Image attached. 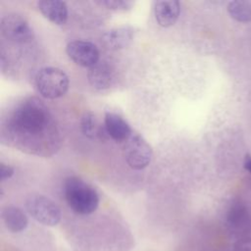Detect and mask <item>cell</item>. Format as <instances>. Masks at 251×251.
<instances>
[{"instance_id":"6da1fadb","label":"cell","mask_w":251,"mask_h":251,"mask_svg":"<svg viewBox=\"0 0 251 251\" xmlns=\"http://www.w3.org/2000/svg\"><path fill=\"white\" fill-rule=\"evenodd\" d=\"M51 115L46 105L36 97L21 102L13 111L9 127L21 140H31L42 135L51 126Z\"/></svg>"},{"instance_id":"7a4b0ae2","label":"cell","mask_w":251,"mask_h":251,"mask_svg":"<svg viewBox=\"0 0 251 251\" xmlns=\"http://www.w3.org/2000/svg\"><path fill=\"white\" fill-rule=\"evenodd\" d=\"M64 194L69 207L76 214L89 215L98 208L97 190L77 176H69L65 179Z\"/></svg>"},{"instance_id":"3957f363","label":"cell","mask_w":251,"mask_h":251,"mask_svg":"<svg viewBox=\"0 0 251 251\" xmlns=\"http://www.w3.org/2000/svg\"><path fill=\"white\" fill-rule=\"evenodd\" d=\"M34 84L42 97L57 99L66 94L70 80L63 70L55 67H44L37 72L34 77Z\"/></svg>"},{"instance_id":"277c9868","label":"cell","mask_w":251,"mask_h":251,"mask_svg":"<svg viewBox=\"0 0 251 251\" xmlns=\"http://www.w3.org/2000/svg\"><path fill=\"white\" fill-rule=\"evenodd\" d=\"M28 214L38 223L54 226L61 221V210L58 205L43 195H33L25 201Z\"/></svg>"},{"instance_id":"5b68a950","label":"cell","mask_w":251,"mask_h":251,"mask_svg":"<svg viewBox=\"0 0 251 251\" xmlns=\"http://www.w3.org/2000/svg\"><path fill=\"white\" fill-rule=\"evenodd\" d=\"M0 29L2 35L13 43L25 44L33 39L34 33L29 23L20 14L11 13L1 20Z\"/></svg>"},{"instance_id":"8992f818","label":"cell","mask_w":251,"mask_h":251,"mask_svg":"<svg viewBox=\"0 0 251 251\" xmlns=\"http://www.w3.org/2000/svg\"><path fill=\"white\" fill-rule=\"evenodd\" d=\"M123 151L127 165L136 171L145 169L152 159L151 146L141 135L136 133H132L125 142Z\"/></svg>"},{"instance_id":"52a82bcc","label":"cell","mask_w":251,"mask_h":251,"mask_svg":"<svg viewBox=\"0 0 251 251\" xmlns=\"http://www.w3.org/2000/svg\"><path fill=\"white\" fill-rule=\"evenodd\" d=\"M66 52L73 62L81 67L91 68L99 62V50L89 41H71L66 47Z\"/></svg>"},{"instance_id":"ba28073f","label":"cell","mask_w":251,"mask_h":251,"mask_svg":"<svg viewBox=\"0 0 251 251\" xmlns=\"http://www.w3.org/2000/svg\"><path fill=\"white\" fill-rule=\"evenodd\" d=\"M135 32V29L129 25L115 27L106 31L102 35L101 42L105 48L109 50H121L131 44L134 39Z\"/></svg>"},{"instance_id":"9c48e42d","label":"cell","mask_w":251,"mask_h":251,"mask_svg":"<svg viewBox=\"0 0 251 251\" xmlns=\"http://www.w3.org/2000/svg\"><path fill=\"white\" fill-rule=\"evenodd\" d=\"M155 19L159 25L169 27L176 24L180 12V4L176 0H160L153 3Z\"/></svg>"},{"instance_id":"30bf717a","label":"cell","mask_w":251,"mask_h":251,"mask_svg":"<svg viewBox=\"0 0 251 251\" xmlns=\"http://www.w3.org/2000/svg\"><path fill=\"white\" fill-rule=\"evenodd\" d=\"M87 79L90 85L97 90L108 89L115 80V72L106 62H98L87 72Z\"/></svg>"},{"instance_id":"8fae6325","label":"cell","mask_w":251,"mask_h":251,"mask_svg":"<svg viewBox=\"0 0 251 251\" xmlns=\"http://www.w3.org/2000/svg\"><path fill=\"white\" fill-rule=\"evenodd\" d=\"M104 126L108 136L117 142H126L132 134L129 125L116 113L105 114Z\"/></svg>"},{"instance_id":"7c38bea8","label":"cell","mask_w":251,"mask_h":251,"mask_svg":"<svg viewBox=\"0 0 251 251\" xmlns=\"http://www.w3.org/2000/svg\"><path fill=\"white\" fill-rule=\"evenodd\" d=\"M37 7L41 14L51 23L62 25L68 20V8L65 2L60 0H40Z\"/></svg>"},{"instance_id":"4fadbf2b","label":"cell","mask_w":251,"mask_h":251,"mask_svg":"<svg viewBox=\"0 0 251 251\" xmlns=\"http://www.w3.org/2000/svg\"><path fill=\"white\" fill-rule=\"evenodd\" d=\"M226 220L230 228L236 232L248 229L250 225V216L245 204L240 201L232 203L227 212Z\"/></svg>"},{"instance_id":"5bb4252c","label":"cell","mask_w":251,"mask_h":251,"mask_svg":"<svg viewBox=\"0 0 251 251\" xmlns=\"http://www.w3.org/2000/svg\"><path fill=\"white\" fill-rule=\"evenodd\" d=\"M2 219L6 227L12 232H21L28 225V219L22 209L16 206H7L2 211Z\"/></svg>"},{"instance_id":"9a60e30c","label":"cell","mask_w":251,"mask_h":251,"mask_svg":"<svg viewBox=\"0 0 251 251\" xmlns=\"http://www.w3.org/2000/svg\"><path fill=\"white\" fill-rule=\"evenodd\" d=\"M80 128L82 133L90 139L106 140L109 137L104 125L102 126L96 116L91 112H86L81 117Z\"/></svg>"},{"instance_id":"2e32d148","label":"cell","mask_w":251,"mask_h":251,"mask_svg":"<svg viewBox=\"0 0 251 251\" xmlns=\"http://www.w3.org/2000/svg\"><path fill=\"white\" fill-rule=\"evenodd\" d=\"M227 12L229 16L240 23L251 22V1L235 0L227 4Z\"/></svg>"},{"instance_id":"e0dca14e","label":"cell","mask_w":251,"mask_h":251,"mask_svg":"<svg viewBox=\"0 0 251 251\" xmlns=\"http://www.w3.org/2000/svg\"><path fill=\"white\" fill-rule=\"evenodd\" d=\"M97 3L105 6L109 10H113L117 12L127 11L133 5L131 1H125V0H105V1H98Z\"/></svg>"},{"instance_id":"ac0fdd59","label":"cell","mask_w":251,"mask_h":251,"mask_svg":"<svg viewBox=\"0 0 251 251\" xmlns=\"http://www.w3.org/2000/svg\"><path fill=\"white\" fill-rule=\"evenodd\" d=\"M233 251H251V237L245 236L238 239L234 244Z\"/></svg>"},{"instance_id":"d6986e66","label":"cell","mask_w":251,"mask_h":251,"mask_svg":"<svg viewBox=\"0 0 251 251\" xmlns=\"http://www.w3.org/2000/svg\"><path fill=\"white\" fill-rule=\"evenodd\" d=\"M15 173V170L13 167L6 165L4 163L0 164V178L2 181L10 178Z\"/></svg>"},{"instance_id":"ffe728a7","label":"cell","mask_w":251,"mask_h":251,"mask_svg":"<svg viewBox=\"0 0 251 251\" xmlns=\"http://www.w3.org/2000/svg\"><path fill=\"white\" fill-rule=\"evenodd\" d=\"M244 169L251 173V156L248 154L244 158Z\"/></svg>"}]
</instances>
